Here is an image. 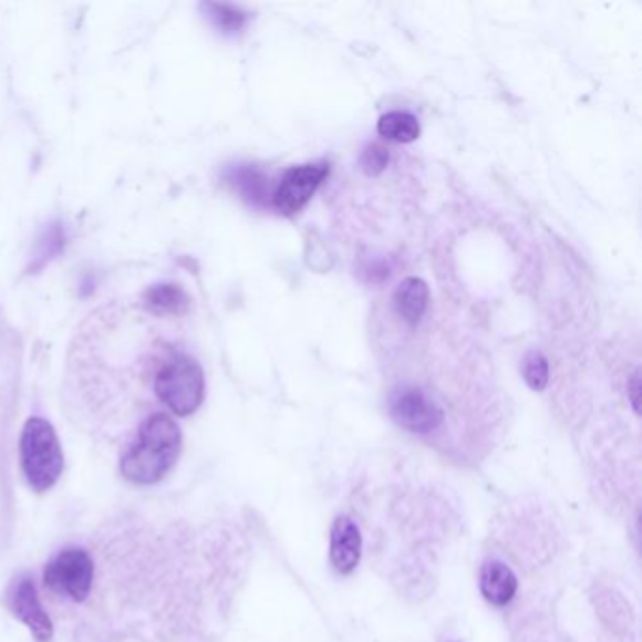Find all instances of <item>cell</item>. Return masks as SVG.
<instances>
[{
  "instance_id": "6da1fadb",
  "label": "cell",
  "mask_w": 642,
  "mask_h": 642,
  "mask_svg": "<svg viewBox=\"0 0 642 642\" xmlns=\"http://www.w3.org/2000/svg\"><path fill=\"white\" fill-rule=\"evenodd\" d=\"M182 454V429L172 416L157 413L142 424L136 442L121 458V473L134 485L163 480Z\"/></svg>"
},
{
  "instance_id": "7a4b0ae2",
  "label": "cell",
  "mask_w": 642,
  "mask_h": 642,
  "mask_svg": "<svg viewBox=\"0 0 642 642\" xmlns=\"http://www.w3.org/2000/svg\"><path fill=\"white\" fill-rule=\"evenodd\" d=\"M21 467L34 491H48L63 475L64 456L58 434L50 422L29 418L21 434Z\"/></svg>"
},
{
  "instance_id": "3957f363",
  "label": "cell",
  "mask_w": 642,
  "mask_h": 642,
  "mask_svg": "<svg viewBox=\"0 0 642 642\" xmlns=\"http://www.w3.org/2000/svg\"><path fill=\"white\" fill-rule=\"evenodd\" d=\"M204 372L187 354H176L158 370L155 392L161 402L177 416L195 413L204 400Z\"/></svg>"
},
{
  "instance_id": "277c9868",
  "label": "cell",
  "mask_w": 642,
  "mask_h": 642,
  "mask_svg": "<svg viewBox=\"0 0 642 642\" xmlns=\"http://www.w3.org/2000/svg\"><path fill=\"white\" fill-rule=\"evenodd\" d=\"M95 566L87 550L72 547L64 548L45 566L44 582L51 592L66 596L72 601L82 603L89 598L93 588Z\"/></svg>"
},
{
  "instance_id": "5b68a950",
  "label": "cell",
  "mask_w": 642,
  "mask_h": 642,
  "mask_svg": "<svg viewBox=\"0 0 642 642\" xmlns=\"http://www.w3.org/2000/svg\"><path fill=\"white\" fill-rule=\"evenodd\" d=\"M328 174H330V164L328 163L292 166L284 172L281 182L271 195L273 206L279 214L287 215V217L297 215L298 211H302L308 206V201L313 198Z\"/></svg>"
},
{
  "instance_id": "8992f818",
  "label": "cell",
  "mask_w": 642,
  "mask_h": 642,
  "mask_svg": "<svg viewBox=\"0 0 642 642\" xmlns=\"http://www.w3.org/2000/svg\"><path fill=\"white\" fill-rule=\"evenodd\" d=\"M391 415L397 426L413 434H429L443 424V411L421 389H400L391 397Z\"/></svg>"
},
{
  "instance_id": "52a82bcc",
  "label": "cell",
  "mask_w": 642,
  "mask_h": 642,
  "mask_svg": "<svg viewBox=\"0 0 642 642\" xmlns=\"http://www.w3.org/2000/svg\"><path fill=\"white\" fill-rule=\"evenodd\" d=\"M8 604L13 617L25 623L37 641L50 642L53 639V623L40 603L37 586L29 577H20L13 582Z\"/></svg>"
},
{
  "instance_id": "ba28073f",
  "label": "cell",
  "mask_w": 642,
  "mask_h": 642,
  "mask_svg": "<svg viewBox=\"0 0 642 642\" xmlns=\"http://www.w3.org/2000/svg\"><path fill=\"white\" fill-rule=\"evenodd\" d=\"M362 556V536L349 517L335 518L330 529V561L340 574H351Z\"/></svg>"
},
{
  "instance_id": "9c48e42d",
  "label": "cell",
  "mask_w": 642,
  "mask_h": 642,
  "mask_svg": "<svg viewBox=\"0 0 642 642\" xmlns=\"http://www.w3.org/2000/svg\"><path fill=\"white\" fill-rule=\"evenodd\" d=\"M479 586L480 593L488 603L505 607L517 596V574L512 573V569L505 566L504 561H486L480 569Z\"/></svg>"
},
{
  "instance_id": "30bf717a",
  "label": "cell",
  "mask_w": 642,
  "mask_h": 642,
  "mask_svg": "<svg viewBox=\"0 0 642 642\" xmlns=\"http://www.w3.org/2000/svg\"><path fill=\"white\" fill-rule=\"evenodd\" d=\"M428 284L424 283L421 278L403 279L402 283L397 284L396 290H394L396 313L411 327H415L422 321V317L428 309Z\"/></svg>"
},
{
  "instance_id": "8fae6325",
  "label": "cell",
  "mask_w": 642,
  "mask_h": 642,
  "mask_svg": "<svg viewBox=\"0 0 642 642\" xmlns=\"http://www.w3.org/2000/svg\"><path fill=\"white\" fill-rule=\"evenodd\" d=\"M227 177L228 182L240 190V195L247 201H251L255 206L265 204L266 196H268V176L260 168L246 164V166L230 168Z\"/></svg>"
},
{
  "instance_id": "7c38bea8",
  "label": "cell",
  "mask_w": 642,
  "mask_h": 642,
  "mask_svg": "<svg viewBox=\"0 0 642 642\" xmlns=\"http://www.w3.org/2000/svg\"><path fill=\"white\" fill-rule=\"evenodd\" d=\"M377 133L397 144H411L421 136V123L410 112H389L377 123Z\"/></svg>"
},
{
  "instance_id": "4fadbf2b",
  "label": "cell",
  "mask_w": 642,
  "mask_h": 642,
  "mask_svg": "<svg viewBox=\"0 0 642 642\" xmlns=\"http://www.w3.org/2000/svg\"><path fill=\"white\" fill-rule=\"evenodd\" d=\"M145 303L161 315H177L189 306V298L177 284H157L145 292Z\"/></svg>"
},
{
  "instance_id": "5bb4252c",
  "label": "cell",
  "mask_w": 642,
  "mask_h": 642,
  "mask_svg": "<svg viewBox=\"0 0 642 642\" xmlns=\"http://www.w3.org/2000/svg\"><path fill=\"white\" fill-rule=\"evenodd\" d=\"M206 10L222 32H238L246 25L247 13L232 4H206Z\"/></svg>"
},
{
  "instance_id": "9a60e30c",
  "label": "cell",
  "mask_w": 642,
  "mask_h": 642,
  "mask_svg": "<svg viewBox=\"0 0 642 642\" xmlns=\"http://www.w3.org/2000/svg\"><path fill=\"white\" fill-rule=\"evenodd\" d=\"M524 379L531 391H545L548 384V362L539 351H529L524 359Z\"/></svg>"
},
{
  "instance_id": "2e32d148",
  "label": "cell",
  "mask_w": 642,
  "mask_h": 642,
  "mask_svg": "<svg viewBox=\"0 0 642 642\" xmlns=\"http://www.w3.org/2000/svg\"><path fill=\"white\" fill-rule=\"evenodd\" d=\"M389 152L383 145L372 144L364 147L360 155V168L364 170L365 176L375 177L383 174L386 164H389Z\"/></svg>"
},
{
  "instance_id": "e0dca14e",
  "label": "cell",
  "mask_w": 642,
  "mask_h": 642,
  "mask_svg": "<svg viewBox=\"0 0 642 642\" xmlns=\"http://www.w3.org/2000/svg\"><path fill=\"white\" fill-rule=\"evenodd\" d=\"M639 389H641L639 373H635L633 381H631V402H633V407H635L636 413H639Z\"/></svg>"
}]
</instances>
